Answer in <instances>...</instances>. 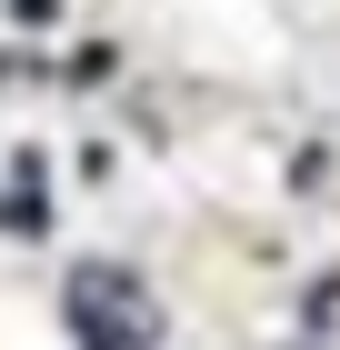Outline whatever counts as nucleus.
<instances>
[{
  "mask_svg": "<svg viewBox=\"0 0 340 350\" xmlns=\"http://www.w3.org/2000/svg\"><path fill=\"white\" fill-rule=\"evenodd\" d=\"M70 321H80V350H151V330H160L131 270H80L70 280Z\"/></svg>",
  "mask_w": 340,
  "mask_h": 350,
  "instance_id": "nucleus-1",
  "label": "nucleus"
}]
</instances>
